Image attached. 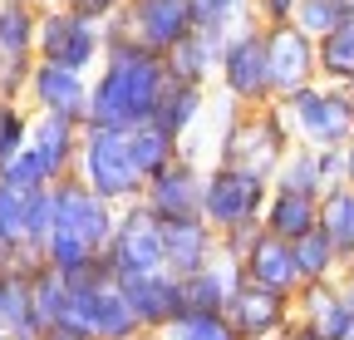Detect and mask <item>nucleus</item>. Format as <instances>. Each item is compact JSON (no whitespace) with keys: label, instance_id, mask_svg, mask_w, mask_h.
Instances as JSON below:
<instances>
[{"label":"nucleus","instance_id":"1","mask_svg":"<svg viewBox=\"0 0 354 340\" xmlns=\"http://www.w3.org/2000/svg\"><path fill=\"white\" fill-rule=\"evenodd\" d=\"M167 84V60L133 45L123 25L109 15L104 20V64L88 74V109L84 129H138L153 118L158 94Z\"/></svg>","mask_w":354,"mask_h":340},{"label":"nucleus","instance_id":"2","mask_svg":"<svg viewBox=\"0 0 354 340\" xmlns=\"http://www.w3.org/2000/svg\"><path fill=\"white\" fill-rule=\"evenodd\" d=\"M295 148V134L286 123V109L271 99L261 109H232L221 118V134H216V158L212 163H236L251 168V173L276 178L281 158Z\"/></svg>","mask_w":354,"mask_h":340},{"label":"nucleus","instance_id":"3","mask_svg":"<svg viewBox=\"0 0 354 340\" xmlns=\"http://www.w3.org/2000/svg\"><path fill=\"white\" fill-rule=\"evenodd\" d=\"M79 138H84V123L55 118V114H35L25 153H20L0 178H6L10 188H20V193L55 188L59 178L74 173V163H79Z\"/></svg>","mask_w":354,"mask_h":340},{"label":"nucleus","instance_id":"4","mask_svg":"<svg viewBox=\"0 0 354 340\" xmlns=\"http://www.w3.org/2000/svg\"><path fill=\"white\" fill-rule=\"evenodd\" d=\"M74 178L84 188H94L113 207L143 202V188H148V178L138 173V163H133V148H128V134L123 129H84Z\"/></svg>","mask_w":354,"mask_h":340},{"label":"nucleus","instance_id":"5","mask_svg":"<svg viewBox=\"0 0 354 340\" xmlns=\"http://www.w3.org/2000/svg\"><path fill=\"white\" fill-rule=\"evenodd\" d=\"M216 89L236 109H261L271 104V69H266V25L246 20L221 39V64H216Z\"/></svg>","mask_w":354,"mask_h":340},{"label":"nucleus","instance_id":"6","mask_svg":"<svg viewBox=\"0 0 354 340\" xmlns=\"http://www.w3.org/2000/svg\"><path fill=\"white\" fill-rule=\"evenodd\" d=\"M266 197H271V178L266 173H251V168H236V163H207V173H202V217L216 232L241 227V222H261Z\"/></svg>","mask_w":354,"mask_h":340},{"label":"nucleus","instance_id":"7","mask_svg":"<svg viewBox=\"0 0 354 340\" xmlns=\"http://www.w3.org/2000/svg\"><path fill=\"white\" fill-rule=\"evenodd\" d=\"M35 60L94 74L104 64V20H88L69 6H44L39 10V35H35Z\"/></svg>","mask_w":354,"mask_h":340},{"label":"nucleus","instance_id":"8","mask_svg":"<svg viewBox=\"0 0 354 340\" xmlns=\"http://www.w3.org/2000/svg\"><path fill=\"white\" fill-rule=\"evenodd\" d=\"M286 109V123H290V134L295 143H310V148H344L349 129H354V114L349 104L339 99L335 84L315 79V84H305V89L276 99Z\"/></svg>","mask_w":354,"mask_h":340},{"label":"nucleus","instance_id":"9","mask_svg":"<svg viewBox=\"0 0 354 340\" xmlns=\"http://www.w3.org/2000/svg\"><path fill=\"white\" fill-rule=\"evenodd\" d=\"M104 267H109L113 281L162 271V222L143 202L118 207V227H113V237L104 247Z\"/></svg>","mask_w":354,"mask_h":340},{"label":"nucleus","instance_id":"10","mask_svg":"<svg viewBox=\"0 0 354 340\" xmlns=\"http://www.w3.org/2000/svg\"><path fill=\"white\" fill-rule=\"evenodd\" d=\"M55 227L69 232V237H79L84 247L104 251L109 237H113V227H118V207L104 202L94 188H84V183L69 173V178L55 183Z\"/></svg>","mask_w":354,"mask_h":340},{"label":"nucleus","instance_id":"11","mask_svg":"<svg viewBox=\"0 0 354 340\" xmlns=\"http://www.w3.org/2000/svg\"><path fill=\"white\" fill-rule=\"evenodd\" d=\"M227 321L241 340H281L295 321V296L271 291V286H256V281H236L232 301H227Z\"/></svg>","mask_w":354,"mask_h":340},{"label":"nucleus","instance_id":"12","mask_svg":"<svg viewBox=\"0 0 354 340\" xmlns=\"http://www.w3.org/2000/svg\"><path fill=\"white\" fill-rule=\"evenodd\" d=\"M266 69H271L276 99L305 89V84H315V79H320L315 35H305L295 20H290V25H266Z\"/></svg>","mask_w":354,"mask_h":340},{"label":"nucleus","instance_id":"13","mask_svg":"<svg viewBox=\"0 0 354 340\" xmlns=\"http://www.w3.org/2000/svg\"><path fill=\"white\" fill-rule=\"evenodd\" d=\"M133 45H143L153 55H167L177 39L192 30L187 0H123V10L113 15Z\"/></svg>","mask_w":354,"mask_h":340},{"label":"nucleus","instance_id":"14","mask_svg":"<svg viewBox=\"0 0 354 340\" xmlns=\"http://www.w3.org/2000/svg\"><path fill=\"white\" fill-rule=\"evenodd\" d=\"M202 173L207 168L183 153L177 163H167L158 178H148L143 188V207L153 212L158 222H187V217H202Z\"/></svg>","mask_w":354,"mask_h":340},{"label":"nucleus","instance_id":"15","mask_svg":"<svg viewBox=\"0 0 354 340\" xmlns=\"http://www.w3.org/2000/svg\"><path fill=\"white\" fill-rule=\"evenodd\" d=\"M25 104H30V114H55V118L84 123L88 74L64 69V64H50V60H35L30 64V84H25Z\"/></svg>","mask_w":354,"mask_h":340},{"label":"nucleus","instance_id":"16","mask_svg":"<svg viewBox=\"0 0 354 340\" xmlns=\"http://www.w3.org/2000/svg\"><path fill=\"white\" fill-rule=\"evenodd\" d=\"M118 291H123V301L133 306V316H138V325L148 335L167 330L177 316H183V281H177L167 267L148 271V276H128V281H118Z\"/></svg>","mask_w":354,"mask_h":340},{"label":"nucleus","instance_id":"17","mask_svg":"<svg viewBox=\"0 0 354 340\" xmlns=\"http://www.w3.org/2000/svg\"><path fill=\"white\" fill-rule=\"evenodd\" d=\"M271 183L320 197L325 188L344 183V148H310V143H295V148L281 158V168H276Z\"/></svg>","mask_w":354,"mask_h":340},{"label":"nucleus","instance_id":"18","mask_svg":"<svg viewBox=\"0 0 354 340\" xmlns=\"http://www.w3.org/2000/svg\"><path fill=\"white\" fill-rule=\"evenodd\" d=\"M221 257L216 247V227L207 217H187V222H162V267L172 276H187L202 271Z\"/></svg>","mask_w":354,"mask_h":340},{"label":"nucleus","instance_id":"19","mask_svg":"<svg viewBox=\"0 0 354 340\" xmlns=\"http://www.w3.org/2000/svg\"><path fill=\"white\" fill-rule=\"evenodd\" d=\"M241 276L256 281V286H271V291H286L295 296L300 291V267H295V247L276 232H261L256 247L241 257Z\"/></svg>","mask_w":354,"mask_h":340},{"label":"nucleus","instance_id":"20","mask_svg":"<svg viewBox=\"0 0 354 340\" xmlns=\"http://www.w3.org/2000/svg\"><path fill=\"white\" fill-rule=\"evenodd\" d=\"M207 118V84H187V79H167L162 94H158V109H153V123L162 134H172L177 143H187L192 129Z\"/></svg>","mask_w":354,"mask_h":340},{"label":"nucleus","instance_id":"21","mask_svg":"<svg viewBox=\"0 0 354 340\" xmlns=\"http://www.w3.org/2000/svg\"><path fill=\"white\" fill-rule=\"evenodd\" d=\"M261 227L276 232V237H286V242H300L310 227H320V197L271 183V197H266V212H261Z\"/></svg>","mask_w":354,"mask_h":340},{"label":"nucleus","instance_id":"22","mask_svg":"<svg viewBox=\"0 0 354 340\" xmlns=\"http://www.w3.org/2000/svg\"><path fill=\"white\" fill-rule=\"evenodd\" d=\"M162 60H167V79H187V84H207V89H212V84H216V64H221V35L187 30Z\"/></svg>","mask_w":354,"mask_h":340},{"label":"nucleus","instance_id":"23","mask_svg":"<svg viewBox=\"0 0 354 340\" xmlns=\"http://www.w3.org/2000/svg\"><path fill=\"white\" fill-rule=\"evenodd\" d=\"M177 281H183V311H227L232 291L241 281V267L227 262V257H216L212 267L187 271V276H177Z\"/></svg>","mask_w":354,"mask_h":340},{"label":"nucleus","instance_id":"24","mask_svg":"<svg viewBox=\"0 0 354 340\" xmlns=\"http://www.w3.org/2000/svg\"><path fill=\"white\" fill-rule=\"evenodd\" d=\"M0 330L6 335H39L35 306H30V271L0 262Z\"/></svg>","mask_w":354,"mask_h":340},{"label":"nucleus","instance_id":"25","mask_svg":"<svg viewBox=\"0 0 354 340\" xmlns=\"http://www.w3.org/2000/svg\"><path fill=\"white\" fill-rule=\"evenodd\" d=\"M39 35V6L35 0H0V55L6 60H35Z\"/></svg>","mask_w":354,"mask_h":340},{"label":"nucleus","instance_id":"26","mask_svg":"<svg viewBox=\"0 0 354 340\" xmlns=\"http://www.w3.org/2000/svg\"><path fill=\"white\" fill-rule=\"evenodd\" d=\"M320 227L335 242V251L349 262L354 257V183H335L320 193Z\"/></svg>","mask_w":354,"mask_h":340},{"label":"nucleus","instance_id":"27","mask_svg":"<svg viewBox=\"0 0 354 340\" xmlns=\"http://www.w3.org/2000/svg\"><path fill=\"white\" fill-rule=\"evenodd\" d=\"M128 148H133V163H138V173L143 178H158L167 163L183 158V143H177L172 134H162L158 123H138V129H128Z\"/></svg>","mask_w":354,"mask_h":340},{"label":"nucleus","instance_id":"28","mask_svg":"<svg viewBox=\"0 0 354 340\" xmlns=\"http://www.w3.org/2000/svg\"><path fill=\"white\" fill-rule=\"evenodd\" d=\"M30 306H35V321H39V335H50L69 306V281L55 271V267H35L30 271Z\"/></svg>","mask_w":354,"mask_h":340},{"label":"nucleus","instance_id":"29","mask_svg":"<svg viewBox=\"0 0 354 340\" xmlns=\"http://www.w3.org/2000/svg\"><path fill=\"white\" fill-rule=\"evenodd\" d=\"M295 247V267H300V286L305 281H335L339 271H344V257L335 251V242L325 237V227H310L300 242H290Z\"/></svg>","mask_w":354,"mask_h":340},{"label":"nucleus","instance_id":"30","mask_svg":"<svg viewBox=\"0 0 354 340\" xmlns=\"http://www.w3.org/2000/svg\"><path fill=\"white\" fill-rule=\"evenodd\" d=\"M339 306H344V286H339V276H335V281H305V286L295 291V321L315 325L320 335H325V325L335 321Z\"/></svg>","mask_w":354,"mask_h":340},{"label":"nucleus","instance_id":"31","mask_svg":"<svg viewBox=\"0 0 354 340\" xmlns=\"http://www.w3.org/2000/svg\"><path fill=\"white\" fill-rule=\"evenodd\" d=\"M315 50H320V79H325V84L354 79V15H349L344 25H335L330 35H320Z\"/></svg>","mask_w":354,"mask_h":340},{"label":"nucleus","instance_id":"32","mask_svg":"<svg viewBox=\"0 0 354 340\" xmlns=\"http://www.w3.org/2000/svg\"><path fill=\"white\" fill-rule=\"evenodd\" d=\"M153 340H241L227 321V311H183L167 330H158Z\"/></svg>","mask_w":354,"mask_h":340},{"label":"nucleus","instance_id":"33","mask_svg":"<svg viewBox=\"0 0 354 340\" xmlns=\"http://www.w3.org/2000/svg\"><path fill=\"white\" fill-rule=\"evenodd\" d=\"M187 10H192V30L227 39L236 25L251 20V0H187Z\"/></svg>","mask_w":354,"mask_h":340},{"label":"nucleus","instance_id":"34","mask_svg":"<svg viewBox=\"0 0 354 340\" xmlns=\"http://www.w3.org/2000/svg\"><path fill=\"white\" fill-rule=\"evenodd\" d=\"M30 123H35V114H30L25 99L0 104V173H6V168L25 153V143H30Z\"/></svg>","mask_w":354,"mask_h":340},{"label":"nucleus","instance_id":"35","mask_svg":"<svg viewBox=\"0 0 354 340\" xmlns=\"http://www.w3.org/2000/svg\"><path fill=\"white\" fill-rule=\"evenodd\" d=\"M25 247V193L0 178V262H10Z\"/></svg>","mask_w":354,"mask_h":340},{"label":"nucleus","instance_id":"36","mask_svg":"<svg viewBox=\"0 0 354 340\" xmlns=\"http://www.w3.org/2000/svg\"><path fill=\"white\" fill-rule=\"evenodd\" d=\"M50 232H55V188H35L25 193V247L35 257H44Z\"/></svg>","mask_w":354,"mask_h":340},{"label":"nucleus","instance_id":"37","mask_svg":"<svg viewBox=\"0 0 354 340\" xmlns=\"http://www.w3.org/2000/svg\"><path fill=\"white\" fill-rule=\"evenodd\" d=\"M349 20V10H344V0H300V10H295V25L305 30V35H330L335 25H344Z\"/></svg>","mask_w":354,"mask_h":340},{"label":"nucleus","instance_id":"38","mask_svg":"<svg viewBox=\"0 0 354 340\" xmlns=\"http://www.w3.org/2000/svg\"><path fill=\"white\" fill-rule=\"evenodd\" d=\"M261 232H266L261 222H241V227H227V232H216V247H221V257L241 267V257H246V251L256 247V237H261Z\"/></svg>","mask_w":354,"mask_h":340},{"label":"nucleus","instance_id":"39","mask_svg":"<svg viewBox=\"0 0 354 340\" xmlns=\"http://www.w3.org/2000/svg\"><path fill=\"white\" fill-rule=\"evenodd\" d=\"M30 64H35V60H6V55H0V104H10V99H25Z\"/></svg>","mask_w":354,"mask_h":340},{"label":"nucleus","instance_id":"40","mask_svg":"<svg viewBox=\"0 0 354 340\" xmlns=\"http://www.w3.org/2000/svg\"><path fill=\"white\" fill-rule=\"evenodd\" d=\"M300 10V0H251V20L256 25H290Z\"/></svg>","mask_w":354,"mask_h":340},{"label":"nucleus","instance_id":"41","mask_svg":"<svg viewBox=\"0 0 354 340\" xmlns=\"http://www.w3.org/2000/svg\"><path fill=\"white\" fill-rule=\"evenodd\" d=\"M64 6L79 10V15H88V20H109V15L123 10V0H64Z\"/></svg>","mask_w":354,"mask_h":340},{"label":"nucleus","instance_id":"42","mask_svg":"<svg viewBox=\"0 0 354 340\" xmlns=\"http://www.w3.org/2000/svg\"><path fill=\"white\" fill-rule=\"evenodd\" d=\"M281 340H325V335H320L315 325H305V321H290V330H286Z\"/></svg>","mask_w":354,"mask_h":340},{"label":"nucleus","instance_id":"43","mask_svg":"<svg viewBox=\"0 0 354 340\" xmlns=\"http://www.w3.org/2000/svg\"><path fill=\"white\" fill-rule=\"evenodd\" d=\"M344 183H354V129L344 138Z\"/></svg>","mask_w":354,"mask_h":340},{"label":"nucleus","instance_id":"44","mask_svg":"<svg viewBox=\"0 0 354 340\" xmlns=\"http://www.w3.org/2000/svg\"><path fill=\"white\" fill-rule=\"evenodd\" d=\"M339 286H344V296H349V301H354V257L344 262V271H339Z\"/></svg>","mask_w":354,"mask_h":340},{"label":"nucleus","instance_id":"45","mask_svg":"<svg viewBox=\"0 0 354 340\" xmlns=\"http://www.w3.org/2000/svg\"><path fill=\"white\" fill-rule=\"evenodd\" d=\"M335 89H339V99L349 104V114H354V79H344V84H335Z\"/></svg>","mask_w":354,"mask_h":340},{"label":"nucleus","instance_id":"46","mask_svg":"<svg viewBox=\"0 0 354 340\" xmlns=\"http://www.w3.org/2000/svg\"><path fill=\"white\" fill-rule=\"evenodd\" d=\"M44 340H74V335H44Z\"/></svg>","mask_w":354,"mask_h":340},{"label":"nucleus","instance_id":"47","mask_svg":"<svg viewBox=\"0 0 354 340\" xmlns=\"http://www.w3.org/2000/svg\"><path fill=\"white\" fill-rule=\"evenodd\" d=\"M344 10H349V15H354V0H344Z\"/></svg>","mask_w":354,"mask_h":340},{"label":"nucleus","instance_id":"48","mask_svg":"<svg viewBox=\"0 0 354 340\" xmlns=\"http://www.w3.org/2000/svg\"><path fill=\"white\" fill-rule=\"evenodd\" d=\"M20 340H44V335H20Z\"/></svg>","mask_w":354,"mask_h":340},{"label":"nucleus","instance_id":"49","mask_svg":"<svg viewBox=\"0 0 354 340\" xmlns=\"http://www.w3.org/2000/svg\"><path fill=\"white\" fill-rule=\"evenodd\" d=\"M0 340H15V335H6V330H0Z\"/></svg>","mask_w":354,"mask_h":340}]
</instances>
